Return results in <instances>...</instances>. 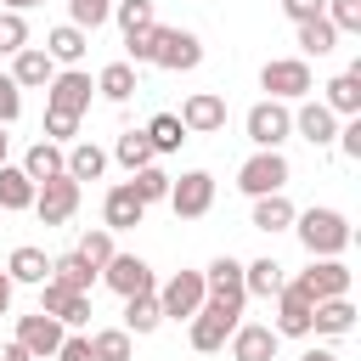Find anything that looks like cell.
<instances>
[{"label": "cell", "instance_id": "cell-28", "mask_svg": "<svg viewBox=\"0 0 361 361\" xmlns=\"http://www.w3.org/2000/svg\"><path fill=\"white\" fill-rule=\"evenodd\" d=\"M34 209V180L23 175V164H0V214H23Z\"/></svg>", "mask_w": 361, "mask_h": 361}, {"label": "cell", "instance_id": "cell-1", "mask_svg": "<svg viewBox=\"0 0 361 361\" xmlns=\"http://www.w3.org/2000/svg\"><path fill=\"white\" fill-rule=\"evenodd\" d=\"M288 231H299V243H305L310 259H338L355 243V231H350V220L338 209H305V214H293Z\"/></svg>", "mask_w": 361, "mask_h": 361}, {"label": "cell", "instance_id": "cell-38", "mask_svg": "<svg viewBox=\"0 0 361 361\" xmlns=\"http://www.w3.org/2000/svg\"><path fill=\"white\" fill-rule=\"evenodd\" d=\"M147 141H152V152L164 158V152H180L186 130H180V118H175V113H152V124H147Z\"/></svg>", "mask_w": 361, "mask_h": 361}, {"label": "cell", "instance_id": "cell-36", "mask_svg": "<svg viewBox=\"0 0 361 361\" xmlns=\"http://www.w3.org/2000/svg\"><path fill=\"white\" fill-rule=\"evenodd\" d=\"M293 28H299V51H305V56H333V51H338V28H333L327 17L293 23Z\"/></svg>", "mask_w": 361, "mask_h": 361}, {"label": "cell", "instance_id": "cell-48", "mask_svg": "<svg viewBox=\"0 0 361 361\" xmlns=\"http://www.w3.org/2000/svg\"><path fill=\"white\" fill-rule=\"evenodd\" d=\"M322 6L327 0H282V17L288 23H310V17H322Z\"/></svg>", "mask_w": 361, "mask_h": 361}, {"label": "cell", "instance_id": "cell-42", "mask_svg": "<svg viewBox=\"0 0 361 361\" xmlns=\"http://www.w3.org/2000/svg\"><path fill=\"white\" fill-rule=\"evenodd\" d=\"M322 17H327L338 34H361V0H327Z\"/></svg>", "mask_w": 361, "mask_h": 361}, {"label": "cell", "instance_id": "cell-49", "mask_svg": "<svg viewBox=\"0 0 361 361\" xmlns=\"http://www.w3.org/2000/svg\"><path fill=\"white\" fill-rule=\"evenodd\" d=\"M0 361H34V355H28V350H23V344H17V338H11V344H6V350H0Z\"/></svg>", "mask_w": 361, "mask_h": 361}, {"label": "cell", "instance_id": "cell-19", "mask_svg": "<svg viewBox=\"0 0 361 361\" xmlns=\"http://www.w3.org/2000/svg\"><path fill=\"white\" fill-rule=\"evenodd\" d=\"M141 220H147V203L130 192V180L107 186V197H102V226H107V231H135Z\"/></svg>", "mask_w": 361, "mask_h": 361}, {"label": "cell", "instance_id": "cell-27", "mask_svg": "<svg viewBox=\"0 0 361 361\" xmlns=\"http://www.w3.org/2000/svg\"><path fill=\"white\" fill-rule=\"evenodd\" d=\"M6 276H11V282H23V288H39V282L51 276V259H45V248H34V243H17V248H11V259H6Z\"/></svg>", "mask_w": 361, "mask_h": 361}, {"label": "cell", "instance_id": "cell-32", "mask_svg": "<svg viewBox=\"0 0 361 361\" xmlns=\"http://www.w3.org/2000/svg\"><path fill=\"white\" fill-rule=\"evenodd\" d=\"M169 180H175V175H169V169H164L158 158H152V164H141V169H130V192H135V197H141L147 209L169 197Z\"/></svg>", "mask_w": 361, "mask_h": 361}, {"label": "cell", "instance_id": "cell-35", "mask_svg": "<svg viewBox=\"0 0 361 361\" xmlns=\"http://www.w3.org/2000/svg\"><path fill=\"white\" fill-rule=\"evenodd\" d=\"M90 361H135V338L124 327H96L90 333Z\"/></svg>", "mask_w": 361, "mask_h": 361}, {"label": "cell", "instance_id": "cell-53", "mask_svg": "<svg viewBox=\"0 0 361 361\" xmlns=\"http://www.w3.org/2000/svg\"><path fill=\"white\" fill-rule=\"evenodd\" d=\"M11 124H0V164H6V152H11V135H6Z\"/></svg>", "mask_w": 361, "mask_h": 361}, {"label": "cell", "instance_id": "cell-11", "mask_svg": "<svg viewBox=\"0 0 361 361\" xmlns=\"http://www.w3.org/2000/svg\"><path fill=\"white\" fill-rule=\"evenodd\" d=\"M203 62V39L192 28H164L158 34V51H152V68H169V73H192Z\"/></svg>", "mask_w": 361, "mask_h": 361}, {"label": "cell", "instance_id": "cell-22", "mask_svg": "<svg viewBox=\"0 0 361 361\" xmlns=\"http://www.w3.org/2000/svg\"><path fill=\"white\" fill-rule=\"evenodd\" d=\"M322 102H327L338 118H355V113H361V62H350L344 73H333V79L322 85Z\"/></svg>", "mask_w": 361, "mask_h": 361}, {"label": "cell", "instance_id": "cell-9", "mask_svg": "<svg viewBox=\"0 0 361 361\" xmlns=\"http://www.w3.org/2000/svg\"><path fill=\"white\" fill-rule=\"evenodd\" d=\"M175 118H180L186 135H220V130H226V96H220V90H192Z\"/></svg>", "mask_w": 361, "mask_h": 361}, {"label": "cell", "instance_id": "cell-12", "mask_svg": "<svg viewBox=\"0 0 361 361\" xmlns=\"http://www.w3.org/2000/svg\"><path fill=\"white\" fill-rule=\"evenodd\" d=\"M102 282L118 293V299H130V293H152L158 282H152V265L141 259V254H113L107 265H102Z\"/></svg>", "mask_w": 361, "mask_h": 361}, {"label": "cell", "instance_id": "cell-43", "mask_svg": "<svg viewBox=\"0 0 361 361\" xmlns=\"http://www.w3.org/2000/svg\"><path fill=\"white\" fill-rule=\"evenodd\" d=\"M23 45H28V17L23 11H0V56H11Z\"/></svg>", "mask_w": 361, "mask_h": 361}, {"label": "cell", "instance_id": "cell-39", "mask_svg": "<svg viewBox=\"0 0 361 361\" xmlns=\"http://www.w3.org/2000/svg\"><path fill=\"white\" fill-rule=\"evenodd\" d=\"M113 158H118L124 169H141V164H152L158 152H152V141H147V130H124V135L113 141Z\"/></svg>", "mask_w": 361, "mask_h": 361}, {"label": "cell", "instance_id": "cell-13", "mask_svg": "<svg viewBox=\"0 0 361 361\" xmlns=\"http://www.w3.org/2000/svg\"><path fill=\"white\" fill-rule=\"evenodd\" d=\"M293 282L310 293V305H316V299H338V293H350V265H344V259H310Z\"/></svg>", "mask_w": 361, "mask_h": 361}, {"label": "cell", "instance_id": "cell-8", "mask_svg": "<svg viewBox=\"0 0 361 361\" xmlns=\"http://www.w3.org/2000/svg\"><path fill=\"white\" fill-rule=\"evenodd\" d=\"M90 96H96V79L85 73V68H56L51 73V85H45V107H56V113H90Z\"/></svg>", "mask_w": 361, "mask_h": 361}, {"label": "cell", "instance_id": "cell-10", "mask_svg": "<svg viewBox=\"0 0 361 361\" xmlns=\"http://www.w3.org/2000/svg\"><path fill=\"white\" fill-rule=\"evenodd\" d=\"M73 209H79V180L56 175V180H39V186H34V214H39V226H68Z\"/></svg>", "mask_w": 361, "mask_h": 361}, {"label": "cell", "instance_id": "cell-23", "mask_svg": "<svg viewBox=\"0 0 361 361\" xmlns=\"http://www.w3.org/2000/svg\"><path fill=\"white\" fill-rule=\"evenodd\" d=\"M355 327V305H350V293H338V299H316L310 305V333H322V338H344Z\"/></svg>", "mask_w": 361, "mask_h": 361}, {"label": "cell", "instance_id": "cell-51", "mask_svg": "<svg viewBox=\"0 0 361 361\" xmlns=\"http://www.w3.org/2000/svg\"><path fill=\"white\" fill-rule=\"evenodd\" d=\"M11 288H17V282H11V276H6V271H0V316H6V310H11Z\"/></svg>", "mask_w": 361, "mask_h": 361}, {"label": "cell", "instance_id": "cell-52", "mask_svg": "<svg viewBox=\"0 0 361 361\" xmlns=\"http://www.w3.org/2000/svg\"><path fill=\"white\" fill-rule=\"evenodd\" d=\"M299 361H338V355H333V350H305Z\"/></svg>", "mask_w": 361, "mask_h": 361}, {"label": "cell", "instance_id": "cell-7", "mask_svg": "<svg viewBox=\"0 0 361 361\" xmlns=\"http://www.w3.org/2000/svg\"><path fill=\"white\" fill-rule=\"evenodd\" d=\"M158 293V310H164V322H192L197 310H203V271H175L164 288H152Z\"/></svg>", "mask_w": 361, "mask_h": 361}, {"label": "cell", "instance_id": "cell-4", "mask_svg": "<svg viewBox=\"0 0 361 361\" xmlns=\"http://www.w3.org/2000/svg\"><path fill=\"white\" fill-rule=\"evenodd\" d=\"M259 90H271V102H305L316 90V73L305 56H271L259 68Z\"/></svg>", "mask_w": 361, "mask_h": 361}, {"label": "cell", "instance_id": "cell-3", "mask_svg": "<svg viewBox=\"0 0 361 361\" xmlns=\"http://www.w3.org/2000/svg\"><path fill=\"white\" fill-rule=\"evenodd\" d=\"M293 164L282 158V147H254V158H243L237 169V192L243 197H265V192H288Z\"/></svg>", "mask_w": 361, "mask_h": 361}, {"label": "cell", "instance_id": "cell-33", "mask_svg": "<svg viewBox=\"0 0 361 361\" xmlns=\"http://www.w3.org/2000/svg\"><path fill=\"white\" fill-rule=\"evenodd\" d=\"M293 203H288V192H265V197H254V231H288L293 226Z\"/></svg>", "mask_w": 361, "mask_h": 361}, {"label": "cell", "instance_id": "cell-40", "mask_svg": "<svg viewBox=\"0 0 361 361\" xmlns=\"http://www.w3.org/2000/svg\"><path fill=\"white\" fill-rule=\"evenodd\" d=\"M107 17H113V0H68V23H73V28H85V34H90V28H102Z\"/></svg>", "mask_w": 361, "mask_h": 361}, {"label": "cell", "instance_id": "cell-47", "mask_svg": "<svg viewBox=\"0 0 361 361\" xmlns=\"http://www.w3.org/2000/svg\"><path fill=\"white\" fill-rule=\"evenodd\" d=\"M51 361H90V333H62Z\"/></svg>", "mask_w": 361, "mask_h": 361}, {"label": "cell", "instance_id": "cell-21", "mask_svg": "<svg viewBox=\"0 0 361 361\" xmlns=\"http://www.w3.org/2000/svg\"><path fill=\"white\" fill-rule=\"evenodd\" d=\"M51 73H56V62L45 56V45H23V51H11V79H17V90H45Z\"/></svg>", "mask_w": 361, "mask_h": 361}, {"label": "cell", "instance_id": "cell-14", "mask_svg": "<svg viewBox=\"0 0 361 361\" xmlns=\"http://www.w3.org/2000/svg\"><path fill=\"white\" fill-rule=\"evenodd\" d=\"M39 310L45 316H56L62 327H85L90 322V293H73V288H62V282H39Z\"/></svg>", "mask_w": 361, "mask_h": 361}, {"label": "cell", "instance_id": "cell-18", "mask_svg": "<svg viewBox=\"0 0 361 361\" xmlns=\"http://www.w3.org/2000/svg\"><path fill=\"white\" fill-rule=\"evenodd\" d=\"M293 135H305L310 147H333V135H338V113L327 107V102H299L293 107Z\"/></svg>", "mask_w": 361, "mask_h": 361}, {"label": "cell", "instance_id": "cell-29", "mask_svg": "<svg viewBox=\"0 0 361 361\" xmlns=\"http://www.w3.org/2000/svg\"><path fill=\"white\" fill-rule=\"evenodd\" d=\"M135 90H141L135 62H107V68L96 73V96H102V102H130Z\"/></svg>", "mask_w": 361, "mask_h": 361}, {"label": "cell", "instance_id": "cell-41", "mask_svg": "<svg viewBox=\"0 0 361 361\" xmlns=\"http://www.w3.org/2000/svg\"><path fill=\"white\" fill-rule=\"evenodd\" d=\"M79 254H85V259H90V265L102 271V265H107V259L118 254V248H113V231H107V226H96V231H85V237H79Z\"/></svg>", "mask_w": 361, "mask_h": 361}, {"label": "cell", "instance_id": "cell-17", "mask_svg": "<svg viewBox=\"0 0 361 361\" xmlns=\"http://www.w3.org/2000/svg\"><path fill=\"white\" fill-rule=\"evenodd\" d=\"M226 344H231V361H276V344L282 338H276L271 322H237Z\"/></svg>", "mask_w": 361, "mask_h": 361}, {"label": "cell", "instance_id": "cell-5", "mask_svg": "<svg viewBox=\"0 0 361 361\" xmlns=\"http://www.w3.org/2000/svg\"><path fill=\"white\" fill-rule=\"evenodd\" d=\"M243 130H248V141L254 147H282L288 135H293V102H254L248 113H243Z\"/></svg>", "mask_w": 361, "mask_h": 361}, {"label": "cell", "instance_id": "cell-34", "mask_svg": "<svg viewBox=\"0 0 361 361\" xmlns=\"http://www.w3.org/2000/svg\"><path fill=\"white\" fill-rule=\"evenodd\" d=\"M288 276H282V265L265 254V259H248L243 265V288H248V299H276V288H282Z\"/></svg>", "mask_w": 361, "mask_h": 361}, {"label": "cell", "instance_id": "cell-46", "mask_svg": "<svg viewBox=\"0 0 361 361\" xmlns=\"http://www.w3.org/2000/svg\"><path fill=\"white\" fill-rule=\"evenodd\" d=\"M23 118V90L11 73H0V124H17Z\"/></svg>", "mask_w": 361, "mask_h": 361}, {"label": "cell", "instance_id": "cell-31", "mask_svg": "<svg viewBox=\"0 0 361 361\" xmlns=\"http://www.w3.org/2000/svg\"><path fill=\"white\" fill-rule=\"evenodd\" d=\"M102 169H107V152L96 147V141H68V180H102Z\"/></svg>", "mask_w": 361, "mask_h": 361}, {"label": "cell", "instance_id": "cell-45", "mask_svg": "<svg viewBox=\"0 0 361 361\" xmlns=\"http://www.w3.org/2000/svg\"><path fill=\"white\" fill-rule=\"evenodd\" d=\"M113 17H118V28H124V34H130V28L158 23V17H152V0H113Z\"/></svg>", "mask_w": 361, "mask_h": 361}, {"label": "cell", "instance_id": "cell-16", "mask_svg": "<svg viewBox=\"0 0 361 361\" xmlns=\"http://www.w3.org/2000/svg\"><path fill=\"white\" fill-rule=\"evenodd\" d=\"M62 322L56 316H45V310H34V316H17V344L34 355V361H51L56 355V344H62Z\"/></svg>", "mask_w": 361, "mask_h": 361}, {"label": "cell", "instance_id": "cell-50", "mask_svg": "<svg viewBox=\"0 0 361 361\" xmlns=\"http://www.w3.org/2000/svg\"><path fill=\"white\" fill-rule=\"evenodd\" d=\"M34 6H45V0H0V11H23V17H28Z\"/></svg>", "mask_w": 361, "mask_h": 361}, {"label": "cell", "instance_id": "cell-25", "mask_svg": "<svg viewBox=\"0 0 361 361\" xmlns=\"http://www.w3.org/2000/svg\"><path fill=\"white\" fill-rule=\"evenodd\" d=\"M23 175L39 186V180H56V175H68V147H56V141H34L28 152H23Z\"/></svg>", "mask_w": 361, "mask_h": 361}, {"label": "cell", "instance_id": "cell-24", "mask_svg": "<svg viewBox=\"0 0 361 361\" xmlns=\"http://www.w3.org/2000/svg\"><path fill=\"white\" fill-rule=\"evenodd\" d=\"M85 51H90V34H85V28H73V23H56V28L45 34V56H51L56 68H79V62H85Z\"/></svg>", "mask_w": 361, "mask_h": 361}, {"label": "cell", "instance_id": "cell-37", "mask_svg": "<svg viewBox=\"0 0 361 361\" xmlns=\"http://www.w3.org/2000/svg\"><path fill=\"white\" fill-rule=\"evenodd\" d=\"M158 34H164V23H147V28H130V34H124V62H135V68H152V51H158Z\"/></svg>", "mask_w": 361, "mask_h": 361}, {"label": "cell", "instance_id": "cell-20", "mask_svg": "<svg viewBox=\"0 0 361 361\" xmlns=\"http://www.w3.org/2000/svg\"><path fill=\"white\" fill-rule=\"evenodd\" d=\"M231 327H237L231 316H220L214 305H203V310H197V316L186 322V338H192V350H197V355H214V350H226Z\"/></svg>", "mask_w": 361, "mask_h": 361}, {"label": "cell", "instance_id": "cell-30", "mask_svg": "<svg viewBox=\"0 0 361 361\" xmlns=\"http://www.w3.org/2000/svg\"><path fill=\"white\" fill-rule=\"evenodd\" d=\"M158 322H164V310H158V293H130V299H124V333H130V338H147V333H158Z\"/></svg>", "mask_w": 361, "mask_h": 361}, {"label": "cell", "instance_id": "cell-6", "mask_svg": "<svg viewBox=\"0 0 361 361\" xmlns=\"http://www.w3.org/2000/svg\"><path fill=\"white\" fill-rule=\"evenodd\" d=\"M164 203L175 209V220H203V214L214 209V175H209V169H186V175H175Z\"/></svg>", "mask_w": 361, "mask_h": 361}, {"label": "cell", "instance_id": "cell-2", "mask_svg": "<svg viewBox=\"0 0 361 361\" xmlns=\"http://www.w3.org/2000/svg\"><path fill=\"white\" fill-rule=\"evenodd\" d=\"M203 305H214L220 316L243 322V305H248V288H243V259L220 254V259L203 271Z\"/></svg>", "mask_w": 361, "mask_h": 361}, {"label": "cell", "instance_id": "cell-26", "mask_svg": "<svg viewBox=\"0 0 361 361\" xmlns=\"http://www.w3.org/2000/svg\"><path fill=\"white\" fill-rule=\"evenodd\" d=\"M51 282H62V288H73V293H90V288L102 282V271H96L79 248H68V254L51 259Z\"/></svg>", "mask_w": 361, "mask_h": 361}, {"label": "cell", "instance_id": "cell-15", "mask_svg": "<svg viewBox=\"0 0 361 361\" xmlns=\"http://www.w3.org/2000/svg\"><path fill=\"white\" fill-rule=\"evenodd\" d=\"M276 338H310V293L299 282L276 288Z\"/></svg>", "mask_w": 361, "mask_h": 361}, {"label": "cell", "instance_id": "cell-44", "mask_svg": "<svg viewBox=\"0 0 361 361\" xmlns=\"http://www.w3.org/2000/svg\"><path fill=\"white\" fill-rule=\"evenodd\" d=\"M45 141H56V147L79 141V113H56V107H45Z\"/></svg>", "mask_w": 361, "mask_h": 361}]
</instances>
